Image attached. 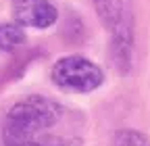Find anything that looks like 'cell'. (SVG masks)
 I'll use <instances>...</instances> for the list:
<instances>
[{"label": "cell", "mask_w": 150, "mask_h": 146, "mask_svg": "<svg viewBox=\"0 0 150 146\" xmlns=\"http://www.w3.org/2000/svg\"><path fill=\"white\" fill-rule=\"evenodd\" d=\"M115 146H150V140L136 130H123L115 138Z\"/></svg>", "instance_id": "cell-7"}, {"label": "cell", "mask_w": 150, "mask_h": 146, "mask_svg": "<svg viewBox=\"0 0 150 146\" xmlns=\"http://www.w3.org/2000/svg\"><path fill=\"white\" fill-rule=\"evenodd\" d=\"M50 77L56 86L63 90H71V92H92L104 82L102 69L92 63L86 57L79 54H71V57H63L52 65Z\"/></svg>", "instance_id": "cell-3"}, {"label": "cell", "mask_w": 150, "mask_h": 146, "mask_svg": "<svg viewBox=\"0 0 150 146\" xmlns=\"http://www.w3.org/2000/svg\"><path fill=\"white\" fill-rule=\"evenodd\" d=\"M11 146H69V144L61 136H54V134L46 132V134L33 136V138H27V140H21V142H15Z\"/></svg>", "instance_id": "cell-6"}, {"label": "cell", "mask_w": 150, "mask_h": 146, "mask_svg": "<svg viewBox=\"0 0 150 146\" xmlns=\"http://www.w3.org/2000/svg\"><path fill=\"white\" fill-rule=\"evenodd\" d=\"M13 17L17 25L46 29L56 23V6L50 0H13Z\"/></svg>", "instance_id": "cell-4"}, {"label": "cell", "mask_w": 150, "mask_h": 146, "mask_svg": "<svg viewBox=\"0 0 150 146\" xmlns=\"http://www.w3.org/2000/svg\"><path fill=\"white\" fill-rule=\"evenodd\" d=\"M63 117V106L46 96H27L15 102L4 117L2 140L4 146L50 132Z\"/></svg>", "instance_id": "cell-1"}, {"label": "cell", "mask_w": 150, "mask_h": 146, "mask_svg": "<svg viewBox=\"0 0 150 146\" xmlns=\"http://www.w3.org/2000/svg\"><path fill=\"white\" fill-rule=\"evenodd\" d=\"M98 19L104 23L112 40L115 63H129V50L134 42V4L131 0H94Z\"/></svg>", "instance_id": "cell-2"}, {"label": "cell", "mask_w": 150, "mask_h": 146, "mask_svg": "<svg viewBox=\"0 0 150 146\" xmlns=\"http://www.w3.org/2000/svg\"><path fill=\"white\" fill-rule=\"evenodd\" d=\"M25 40V33L21 29V25L17 23H4L0 25V52H11L15 48H19Z\"/></svg>", "instance_id": "cell-5"}]
</instances>
